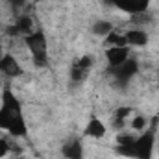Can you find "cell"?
<instances>
[{
	"label": "cell",
	"instance_id": "ac0fdd59",
	"mask_svg": "<svg viewBox=\"0 0 159 159\" xmlns=\"http://www.w3.org/2000/svg\"><path fill=\"white\" fill-rule=\"evenodd\" d=\"M9 152H11V143H9L7 139L0 137V159L6 157V156H7Z\"/></svg>",
	"mask_w": 159,
	"mask_h": 159
},
{
	"label": "cell",
	"instance_id": "7a4b0ae2",
	"mask_svg": "<svg viewBox=\"0 0 159 159\" xmlns=\"http://www.w3.org/2000/svg\"><path fill=\"white\" fill-rule=\"evenodd\" d=\"M154 146H156V128L135 137L128 146H117V152L120 156L133 159H152Z\"/></svg>",
	"mask_w": 159,
	"mask_h": 159
},
{
	"label": "cell",
	"instance_id": "9a60e30c",
	"mask_svg": "<svg viewBox=\"0 0 159 159\" xmlns=\"http://www.w3.org/2000/svg\"><path fill=\"white\" fill-rule=\"evenodd\" d=\"M87 74H89V70L78 69V67H74V65H72V69H70V80H72V83H74V85L83 83V80L87 78Z\"/></svg>",
	"mask_w": 159,
	"mask_h": 159
},
{
	"label": "cell",
	"instance_id": "277c9868",
	"mask_svg": "<svg viewBox=\"0 0 159 159\" xmlns=\"http://www.w3.org/2000/svg\"><path fill=\"white\" fill-rule=\"evenodd\" d=\"M137 72H139V63L133 57H128L124 63H120L117 67H109V74L119 83H128Z\"/></svg>",
	"mask_w": 159,
	"mask_h": 159
},
{
	"label": "cell",
	"instance_id": "7c38bea8",
	"mask_svg": "<svg viewBox=\"0 0 159 159\" xmlns=\"http://www.w3.org/2000/svg\"><path fill=\"white\" fill-rule=\"evenodd\" d=\"M104 44L106 46H128V41H126L124 34H119V32L113 30L109 35L104 37Z\"/></svg>",
	"mask_w": 159,
	"mask_h": 159
},
{
	"label": "cell",
	"instance_id": "e0dca14e",
	"mask_svg": "<svg viewBox=\"0 0 159 159\" xmlns=\"http://www.w3.org/2000/svg\"><path fill=\"white\" fill-rule=\"evenodd\" d=\"M144 126H146V119L144 117H135V119L131 120V129L133 131H143Z\"/></svg>",
	"mask_w": 159,
	"mask_h": 159
},
{
	"label": "cell",
	"instance_id": "5b68a950",
	"mask_svg": "<svg viewBox=\"0 0 159 159\" xmlns=\"http://www.w3.org/2000/svg\"><path fill=\"white\" fill-rule=\"evenodd\" d=\"M106 2L111 4V6H115L120 11L135 17V15L146 13V9H148V6H150L152 0H106Z\"/></svg>",
	"mask_w": 159,
	"mask_h": 159
},
{
	"label": "cell",
	"instance_id": "6da1fadb",
	"mask_svg": "<svg viewBox=\"0 0 159 159\" xmlns=\"http://www.w3.org/2000/svg\"><path fill=\"white\" fill-rule=\"evenodd\" d=\"M0 129L7 131L11 137H26L28 135V126L22 117V109H20V102L17 100V96L6 89L2 93V104H0Z\"/></svg>",
	"mask_w": 159,
	"mask_h": 159
},
{
	"label": "cell",
	"instance_id": "ffe728a7",
	"mask_svg": "<svg viewBox=\"0 0 159 159\" xmlns=\"http://www.w3.org/2000/svg\"><path fill=\"white\" fill-rule=\"evenodd\" d=\"M4 57V48H2V44H0V59Z\"/></svg>",
	"mask_w": 159,
	"mask_h": 159
},
{
	"label": "cell",
	"instance_id": "9c48e42d",
	"mask_svg": "<svg viewBox=\"0 0 159 159\" xmlns=\"http://www.w3.org/2000/svg\"><path fill=\"white\" fill-rule=\"evenodd\" d=\"M63 156L65 159H83V144L81 139L74 137L63 144Z\"/></svg>",
	"mask_w": 159,
	"mask_h": 159
},
{
	"label": "cell",
	"instance_id": "3957f363",
	"mask_svg": "<svg viewBox=\"0 0 159 159\" xmlns=\"http://www.w3.org/2000/svg\"><path fill=\"white\" fill-rule=\"evenodd\" d=\"M24 44L28 46L30 54H32V59H34V65L35 67H46L48 65V43H46V35L37 30V32H32L30 35L22 37Z\"/></svg>",
	"mask_w": 159,
	"mask_h": 159
},
{
	"label": "cell",
	"instance_id": "8992f818",
	"mask_svg": "<svg viewBox=\"0 0 159 159\" xmlns=\"http://www.w3.org/2000/svg\"><path fill=\"white\" fill-rule=\"evenodd\" d=\"M32 32H35V30H34V20H32L28 15L17 17V20H15L11 26L6 28V34H7L9 37H26V35H30Z\"/></svg>",
	"mask_w": 159,
	"mask_h": 159
},
{
	"label": "cell",
	"instance_id": "4fadbf2b",
	"mask_svg": "<svg viewBox=\"0 0 159 159\" xmlns=\"http://www.w3.org/2000/svg\"><path fill=\"white\" fill-rule=\"evenodd\" d=\"M93 32L94 35H100V37H106L113 32V24L109 20H96L94 26H93Z\"/></svg>",
	"mask_w": 159,
	"mask_h": 159
},
{
	"label": "cell",
	"instance_id": "5bb4252c",
	"mask_svg": "<svg viewBox=\"0 0 159 159\" xmlns=\"http://www.w3.org/2000/svg\"><path fill=\"white\" fill-rule=\"evenodd\" d=\"M131 113V109L129 107H119L117 109V113H115V119H113V126L120 129L124 124H126V119H128V115Z\"/></svg>",
	"mask_w": 159,
	"mask_h": 159
},
{
	"label": "cell",
	"instance_id": "d6986e66",
	"mask_svg": "<svg viewBox=\"0 0 159 159\" xmlns=\"http://www.w3.org/2000/svg\"><path fill=\"white\" fill-rule=\"evenodd\" d=\"M11 7H22L24 4H26V0H6Z\"/></svg>",
	"mask_w": 159,
	"mask_h": 159
},
{
	"label": "cell",
	"instance_id": "ba28073f",
	"mask_svg": "<svg viewBox=\"0 0 159 159\" xmlns=\"http://www.w3.org/2000/svg\"><path fill=\"white\" fill-rule=\"evenodd\" d=\"M106 57H107L109 67H117L129 57V50L128 46H109L106 50Z\"/></svg>",
	"mask_w": 159,
	"mask_h": 159
},
{
	"label": "cell",
	"instance_id": "2e32d148",
	"mask_svg": "<svg viewBox=\"0 0 159 159\" xmlns=\"http://www.w3.org/2000/svg\"><path fill=\"white\" fill-rule=\"evenodd\" d=\"M74 67L83 69V70H91V67H93V57H91V56H81L78 61L74 63Z\"/></svg>",
	"mask_w": 159,
	"mask_h": 159
},
{
	"label": "cell",
	"instance_id": "44dd1931",
	"mask_svg": "<svg viewBox=\"0 0 159 159\" xmlns=\"http://www.w3.org/2000/svg\"><path fill=\"white\" fill-rule=\"evenodd\" d=\"M35 2H41V0H35Z\"/></svg>",
	"mask_w": 159,
	"mask_h": 159
},
{
	"label": "cell",
	"instance_id": "8fae6325",
	"mask_svg": "<svg viewBox=\"0 0 159 159\" xmlns=\"http://www.w3.org/2000/svg\"><path fill=\"white\" fill-rule=\"evenodd\" d=\"M124 35H126L128 44H131V46H144V44H148V34L143 28H131Z\"/></svg>",
	"mask_w": 159,
	"mask_h": 159
},
{
	"label": "cell",
	"instance_id": "30bf717a",
	"mask_svg": "<svg viewBox=\"0 0 159 159\" xmlns=\"http://www.w3.org/2000/svg\"><path fill=\"white\" fill-rule=\"evenodd\" d=\"M83 135H85V137H91V139H102V137L106 135V124L100 119L93 117V119L87 122Z\"/></svg>",
	"mask_w": 159,
	"mask_h": 159
},
{
	"label": "cell",
	"instance_id": "52a82bcc",
	"mask_svg": "<svg viewBox=\"0 0 159 159\" xmlns=\"http://www.w3.org/2000/svg\"><path fill=\"white\" fill-rule=\"evenodd\" d=\"M0 72L7 78H17L22 74V67L11 54H4V57L0 59Z\"/></svg>",
	"mask_w": 159,
	"mask_h": 159
}]
</instances>
